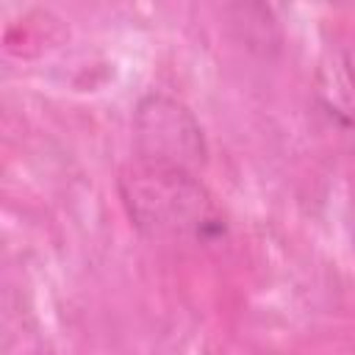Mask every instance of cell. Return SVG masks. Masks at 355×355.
<instances>
[{
    "label": "cell",
    "mask_w": 355,
    "mask_h": 355,
    "mask_svg": "<svg viewBox=\"0 0 355 355\" xmlns=\"http://www.w3.org/2000/svg\"><path fill=\"white\" fill-rule=\"evenodd\" d=\"M341 69H344L347 83H349V86H352V92H355V44L344 50V55H341Z\"/></svg>",
    "instance_id": "3"
},
{
    "label": "cell",
    "mask_w": 355,
    "mask_h": 355,
    "mask_svg": "<svg viewBox=\"0 0 355 355\" xmlns=\"http://www.w3.org/2000/svg\"><path fill=\"white\" fill-rule=\"evenodd\" d=\"M136 158L197 172L205 164L208 147L197 116L169 94H147L133 114Z\"/></svg>",
    "instance_id": "2"
},
{
    "label": "cell",
    "mask_w": 355,
    "mask_h": 355,
    "mask_svg": "<svg viewBox=\"0 0 355 355\" xmlns=\"http://www.w3.org/2000/svg\"><path fill=\"white\" fill-rule=\"evenodd\" d=\"M116 189L130 225L153 241L205 247L227 236L222 208L191 169L133 158Z\"/></svg>",
    "instance_id": "1"
}]
</instances>
